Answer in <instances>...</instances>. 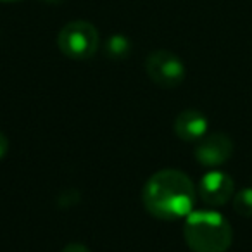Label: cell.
Listing matches in <instances>:
<instances>
[{
	"instance_id": "1",
	"label": "cell",
	"mask_w": 252,
	"mask_h": 252,
	"mask_svg": "<svg viewBox=\"0 0 252 252\" xmlns=\"http://www.w3.org/2000/svg\"><path fill=\"white\" fill-rule=\"evenodd\" d=\"M142 200L149 214L164 221L187 218L195 202V185L180 169H161L147 180Z\"/></svg>"
},
{
	"instance_id": "2",
	"label": "cell",
	"mask_w": 252,
	"mask_h": 252,
	"mask_svg": "<svg viewBox=\"0 0 252 252\" xmlns=\"http://www.w3.org/2000/svg\"><path fill=\"white\" fill-rule=\"evenodd\" d=\"M183 237L193 252H226L233 240V231L223 214L192 211L185 218Z\"/></svg>"
},
{
	"instance_id": "3",
	"label": "cell",
	"mask_w": 252,
	"mask_h": 252,
	"mask_svg": "<svg viewBox=\"0 0 252 252\" xmlns=\"http://www.w3.org/2000/svg\"><path fill=\"white\" fill-rule=\"evenodd\" d=\"M57 45L69 59H90L98 49V32L88 21H71L59 32Z\"/></svg>"
},
{
	"instance_id": "4",
	"label": "cell",
	"mask_w": 252,
	"mask_h": 252,
	"mask_svg": "<svg viewBox=\"0 0 252 252\" xmlns=\"http://www.w3.org/2000/svg\"><path fill=\"white\" fill-rule=\"evenodd\" d=\"M149 78L161 88H176L185 80V64L169 50H156L145 59Z\"/></svg>"
},
{
	"instance_id": "5",
	"label": "cell",
	"mask_w": 252,
	"mask_h": 252,
	"mask_svg": "<svg viewBox=\"0 0 252 252\" xmlns=\"http://www.w3.org/2000/svg\"><path fill=\"white\" fill-rule=\"evenodd\" d=\"M195 159L206 168H216L230 161L233 156V140L224 133L204 135L195 145Z\"/></svg>"
},
{
	"instance_id": "6",
	"label": "cell",
	"mask_w": 252,
	"mask_h": 252,
	"mask_svg": "<svg viewBox=\"0 0 252 252\" xmlns=\"http://www.w3.org/2000/svg\"><path fill=\"white\" fill-rule=\"evenodd\" d=\"M235 183L230 175L223 171H209L202 176L199 185V195L207 206H224L233 197Z\"/></svg>"
},
{
	"instance_id": "7",
	"label": "cell",
	"mask_w": 252,
	"mask_h": 252,
	"mask_svg": "<svg viewBox=\"0 0 252 252\" xmlns=\"http://www.w3.org/2000/svg\"><path fill=\"white\" fill-rule=\"evenodd\" d=\"M207 118L200 111L195 109H187L182 111L175 118L173 130L175 135L183 142H199L207 131Z\"/></svg>"
},
{
	"instance_id": "8",
	"label": "cell",
	"mask_w": 252,
	"mask_h": 252,
	"mask_svg": "<svg viewBox=\"0 0 252 252\" xmlns=\"http://www.w3.org/2000/svg\"><path fill=\"white\" fill-rule=\"evenodd\" d=\"M131 52V42L125 35H112L105 43V54L112 59H126Z\"/></svg>"
},
{
	"instance_id": "9",
	"label": "cell",
	"mask_w": 252,
	"mask_h": 252,
	"mask_svg": "<svg viewBox=\"0 0 252 252\" xmlns=\"http://www.w3.org/2000/svg\"><path fill=\"white\" fill-rule=\"evenodd\" d=\"M233 209L240 216H252V189H242L233 195Z\"/></svg>"
},
{
	"instance_id": "10",
	"label": "cell",
	"mask_w": 252,
	"mask_h": 252,
	"mask_svg": "<svg viewBox=\"0 0 252 252\" xmlns=\"http://www.w3.org/2000/svg\"><path fill=\"white\" fill-rule=\"evenodd\" d=\"M61 252H90V249L85 247L83 244H69V245H66Z\"/></svg>"
},
{
	"instance_id": "11",
	"label": "cell",
	"mask_w": 252,
	"mask_h": 252,
	"mask_svg": "<svg viewBox=\"0 0 252 252\" xmlns=\"http://www.w3.org/2000/svg\"><path fill=\"white\" fill-rule=\"evenodd\" d=\"M7 151H9V140H7V137H5V135L0 131V159L5 158Z\"/></svg>"
},
{
	"instance_id": "12",
	"label": "cell",
	"mask_w": 252,
	"mask_h": 252,
	"mask_svg": "<svg viewBox=\"0 0 252 252\" xmlns=\"http://www.w3.org/2000/svg\"><path fill=\"white\" fill-rule=\"evenodd\" d=\"M43 2H47V4H61L63 0H43Z\"/></svg>"
},
{
	"instance_id": "13",
	"label": "cell",
	"mask_w": 252,
	"mask_h": 252,
	"mask_svg": "<svg viewBox=\"0 0 252 252\" xmlns=\"http://www.w3.org/2000/svg\"><path fill=\"white\" fill-rule=\"evenodd\" d=\"M0 2H19V0H0Z\"/></svg>"
}]
</instances>
